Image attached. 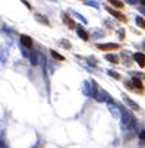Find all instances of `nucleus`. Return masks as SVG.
Listing matches in <instances>:
<instances>
[{
    "instance_id": "obj_1",
    "label": "nucleus",
    "mask_w": 145,
    "mask_h": 148,
    "mask_svg": "<svg viewBox=\"0 0 145 148\" xmlns=\"http://www.w3.org/2000/svg\"><path fill=\"white\" fill-rule=\"evenodd\" d=\"M126 87H128L129 90H133V88H135V91H136L138 94H144V85H142V82H141L138 78H133L132 81L126 82Z\"/></svg>"
},
{
    "instance_id": "obj_2",
    "label": "nucleus",
    "mask_w": 145,
    "mask_h": 148,
    "mask_svg": "<svg viewBox=\"0 0 145 148\" xmlns=\"http://www.w3.org/2000/svg\"><path fill=\"white\" fill-rule=\"evenodd\" d=\"M106 10H107L110 15H113L117 21H120V22H123V24H126V22H128V16H126V15H123L122 12H119V10L110 8V6H106Z\"/></svg>"
},
{
    "instance_id": "obj_3",
    "label": "nucleus",
    "mask_w": 145,
    "mask_h": 148,
    "mask_svg": "<svg viewBox=\"0 0 145 148\" xmlns=\"http://www.w3.org/2000/svg\"><path fill=\"white\" fill-rule=\"evenodd\" d=\"M97 49L101 51H113V50H119L120 46L114 44V43H109V44H97Z\"/></svg>"
},
{
    "instance_id": "obj_4",
    "label": "nucleus",
    "mask_w": 145,
    "mask_h": 148,
    "mask_svg": "<svg viewBox=\"0 0 145 148\" xmlns=\"http://www.w3.org/2000/svg\"><path fill=\"white\" fill-rule=\"evenodd\" d=\"M62 19H63V22L69 27V29H75L76 28V24H75V21L68 15V13H62Z\"/></svg>"
},
{
    "instance_id": "obj_5",
    "label": "nucleus",
    "mask_w": 145,
    "mask_h": 148,
    "mask_svg": "<svg viewBox=\"0 0 145 148\" xmlns=\"http://www.w3.org/2000/svg\"><path fill=\"white\" fill-rule=\"evenodd\" d=\"M21 43H22V46H25L27 49H31V47L34 46V41H32V38H31L29 35H25V34L21 35Z\"/></svg>"
},
{
    "instance_id": "obj_6",
    "label": "nucleus",
    "mask_w": 145,
    "mask_h": 148,
    "mask_svg": "<svg viewBox=\"0 0 145 148\" xmlns=\"http://www.w3.org/2000/svg\"><path fill=\"white\" fill-rule=\"evenodd\" d=\"M133 59L136 60L139 68H145V54L144 53H135L133 54Z\"/></svg>"
},
{
    "instance_id": "obj_7",
    "label": "nucleus",
    "mask_w": 145,
    "mask_h": 148,
    "mask_svg": "<svg viewBox=\"0 0 145 148\" xmlns=\"http://www.w3.org/2000/svg\"><path fill=\"white\" fill-rule=\"evenodd\" d=\"M109 3H110L114 9H123V8H125V3H123L122 0H109Z\"/></svg>"
},
{
    "instance_id": "obj_8",
    "label": "nucleus",
    "mask_w": 145,
    "mask_h": 148,
    "mask_svg": "<svg viewBox=\"0 0 145 148\" xmlns=\"http://www.w3.org/2000/svg\"><path fill=\"white\" fill-rule=\"evenodd\" d=\"M78 35L84 40V41H90V35H88V32H87L84 28H78Z\"/></svg>"
},
{
    "instance_id": "obj_9",
    "label": "nucleus",
    "mask_w": 145,
    "mask_h": 148,
    "mask_svg": "<svg viewBox=\"0 0 145 148\" xmlns=\"http://www.w3.org/2000/svg\"><path fill=\"white\" fill-rule=\"evenodd\" d=\"M50 54H51V57H53V59H56V60H59V62H65V60H66V59H65V56L59 54L56 50H50Z\"/></svg>"
},
{
    "instance_id": "obj_10",
    "label": "nucleus",
    "mask_w": 145,
    "mask_h": 148,
    "mask_svg": "<svg viewBox=\"0 0 145 148\" xmlns=\"http://www.w3.org/2000/svg\"><path fill=\"white\" fill-rule=\"evenodd\" d=\"M136 24H138V27H139V28L145 29V19H144V18L138 16V18H136Z\"/></svg>"
},
{
    "instance_id": "obj_11",
    "label": "nucleus",
    "mask_w": 145,
    "mask_h": 148,
    "mask_svg": "<svg viewBox=\"0 0 145 148\" xmlns=\"http://www.w3.org/2000/svg\"><path fill=\"white\" fill-rule=\"evenodd\" d=\"M106 59H107V60H110V62H113V63H119V59H117L116 56H110V54H107V56H106Z\"/></svg>"
},
{
    "instance_id": "obj_12",
    "label": "nucleus",
    "mask_w": 145,
    "mask_h": 148,
    "mask_svg": "<svg viewBox=\"0 0 145 148\" xmlns=\"http://www.w3.org/2000/svg\"><path fill=\"white\" fill-rule=\"evenodd\" d=\"M110 75H113V76H114V78H116V79H119V75H117V73H116V72H110Z\"/></svg>"
},
{
    "instance_id": "obj_13",
    "label": "nucleus",
    "mask_w": 145,
    "mask_h": 148,
    "mask_svg": "<svg viewBox=\"0 0 145 148\" xmlns=\"http://www.w3.org/2000/svg\"><path fill=\"white\" fill-rule=\"evenodd\" d=\"M141 139H145V131L141 132Z\"/></svg>"
}]
</instances>
